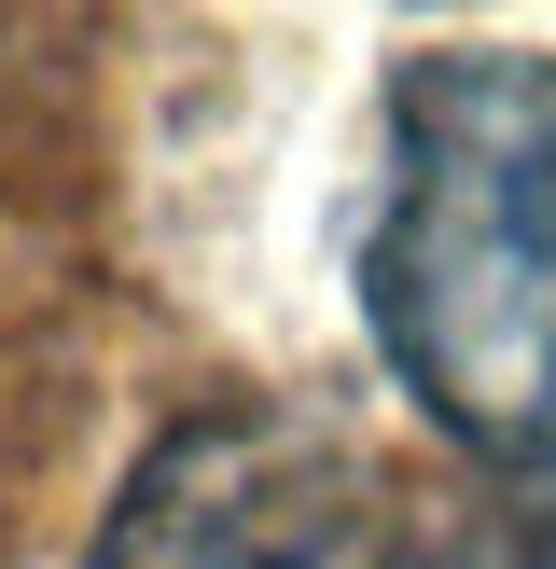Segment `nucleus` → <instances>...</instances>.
<instances>
[{
	"instance_id": "obj_3",
	"label": "nucleus",
	"mask_w": 556,
	"mask_h": 569,
	"mask_svg": "<svg viewBox=\"0 0 556 569\" xmlns=\"http://www.w3.org/2000/svg\"><path fill=\"white\" fill-rule=\"evenodd\" d=\"M528 569H556V542H543V556H528Z\"/></svg>"
},
{
	"instance_id": "obj_2",
	"label": "nucleus",
	"mask_w": 556,
	"mask_h": 569,
	"mask_svg": "<svg viewBox=\"0 0 556 569\" xmlns=\"http://www.w3.org/2000/svg\"><path fill=\"white\" fill-rule=\"evenodd\" d=\"M83 569H515L473 500L320 417H181L111 487Z\"/></svg>"
},
{
	"instance_id": "obj_1",
	"label": "nucleus",
	"mask_w": 556,
	"mask_h": 569,
	"mask_svg": "<svg viewBox=\"0 0 556 569\" xmlns=\"http://www.w3.org/2000/svg\"><path fill=\"white\" fill-rule=\"evenodd\" d=\"M361 320L459 459L556 472V56L445 42L389 83Z\"/></svg>"
}]
</instances>
